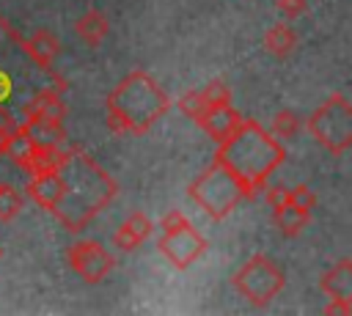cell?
Returning <instances> with one entry per match:
<instances>
[{
    "instance_id": "1",
    "label": "cell",
    "mask_w": 352,
    "mask_h": 316,
    "mask_svg": "<svg viewBox=\"0 0 352 316\" xmlns=\"http://www.w3.org/2000/svg\"><path fill=\"white\" fill-rule=\"evenodd\" d=\"M58 176L63 187L52 214L72 234H80L88 223H94L118 192V181L80 146H66Z\"/></svg>"
},
{
    "instance_id": "2",
    "label": "cell",
    "mask_w": 352,
    "mask_h": 316,
    "mask_svg": "<svg viewBox=\"0 0 352 316\" xmlns=\"http://www.w3.org/2000/svg\"><path fill=\"white\" fill-rule=\"evenodd\" d=\"M214 159L223 162L234 173V179L242 184L245 201H253L264 192L270 176L283 165L286 148L258 121L242 118L236 129L217 143Z\"/></svg>"
},
{
    "instance_id": "3",
    "label": "cell",
    "mask_w": 352,
    "mask_h": 316,
    "mask_svg": "<svg viewBox=\"0 0 352 316\" xmlns=\"http://www.w3.org/2000/svg\"><path fill=\"white\" fill-rule=\"evenodd\" d=\"M170 107L165 88L143 69L129 71L104 102L107 129L116 135H146Z\"/></svg>"
},
{
    "instance_id": "4",
    "label": "cell",
    "mask_w": 352,
    "mask_h": 316,
    "mask_svg": "<svg viewBox=\"0 0 352 316\" xmlns=\"http://www.w3.org/2000/svg\"><path fill=\"white\" fill-rule=\"evenodd\" d=\"M187 195H190L212 220L228 217V214L245 201L242 184H239V181L234 179V173H231L223 162H217V159H212V165H209L198 179H192Z\"/></svg>"
},
{
    "instance_id": "5",
    "label": "cell",
    "mask_w": 352,
    "mask_h": 316,
    "mask_svg": "<svg viewBox=\"0 0 352 316\" xmlns=\"http://www.w3.org/2000/svg\"><path fill=\"white\" fill-rule=\"evenodd\" d=\"M314 140L333 157L352 146V104L344 93H330L305 121Z\"/></svg>"
},
{
    "instance_id": "6",
    "label": "cell",
    "mask_w": 352,
    "mask_h": 316,
    "mask_svg": "<svg viewBox=\"0 0 352 316\" xmlns=\"http://www.w3.org/2000/svg\"><path fill=\"white\" fill-rule=\"evenodd\" d=\"M160 228H162V234H160V239H157V247H160V253H162L176 269H187L190 264H195V261L204 256L206 239L192 228V223H190L179 209L168 212V214L162 217Z\"/></svg>"
},
{
    "instance_id": "7",
    "label": "cell",
    "mask_w": 352,
    "mask_h": 316,
    "mask_svg": "<svg viewBox=\"0 0 352 316\" xmlns=\"http://www.w3.org/2000/svg\"><path fill=\"white\" fill-rule=\"evenodd\" d=\"M283 286H286L283 269H280L272 258H267V256H261V253L250 256V258L236 269V275H234V289H236L250 305H256V308H264L267 302H272V300L283 291Z\"/></svg>"
},
{
    "instance_id": "8",
    "label": "cell",
    "mask_w": 352,
    "mask_h": 316,
    "mask_svg": "<svg viewBox=\"0 0 352 316\" xmlns=\"http://www.w3.org/2000/svg\"><path fill=\"white\" fill-rule=\"evenodd\" d=\"M63 258L74 269V275H80V280H85L88 286L102 283L116 267L110 250L96 239H80V242L69 245L63 250Z\"/></svg>"
},
{
    "instance_id": "9",
    "label": "cell",
    "mask_w": 352,
    "mask_h": 316,
    "mask_svg": "<svg viewBox=\"0 0 352 316\" xmlns=\"http://www.w3.org/2000/svg\"><path fill=\"white\" fill-rule=\"evenodd\" d=\"M239 121H242V115L231 107V102H228V104H212V107H206V110L195 118V124H198L214 143H220L223 137H228V135L236 129Z\"/></svg>"
},
{
    "instance_id": "10",
    "label": "cell",
    "mask_w": 352,
    "mask_h": 316,
    "mask_svg": "<svg viewBox=\"0 0 352 316\" xmlns=\"http://www.w3.org/2000/svg\"><path fill=\"white\" fill-rule=\"evenodd\" d=\"M14 38H16V44L30 55V60H33L36 66L52 71V63H55V58H58V52H60V41L55 38L52 30H33L28 38H22V36H14Z\"/></svg>"
},
{
    "instance_id": "11",
    "label": "cell",
    "mask_w": 352,
    "mask_h": 316,
    "mask_svg": "<svg viewBox=\"0 0 352 316\" xmlns=\"http://www.w3.org/2000/svg\"><path fill=\"white\" fill-rule=\"evenodd\" d=\"M151 231H154L151 220H148L143 212H132V214L113 231V245H116L118 250H135V247H140V245L151 236Z\"/></svg>"
},
{
    "instance_id": "12",
    "label": "cell",
    "mask_w": 352,
    "mask_h": 316,
    "mask_svg": "<svg viewBox=\"0 0 352 316\" xmlns=\"http://www.w3.org/2000/svg\"><path fill=\"white\" fill-rule=\"evenodd\" d=\"M19 126L36 146H66V129L60 121H50L41 115H25Z\"/></svg>"
},
{
    "instance_id": "13",
    "label": "cell",
    "mask_w": 352,
    "mask_h": 316,
    "mask_svg": "<svg viewBox=\"0 0 352 316\" xmlns=\"http://www.w3.org/2000/svg\"><path fill=\"white\" fill-rule=\"evenodd\" d=\"M60 176L58 170H41V173H30V181H28V195L47 212H52V206L58 203L60 198Z\"/></svg>"
},
{
    "instance_id": "14",
    "label": "cell",
    "mask_w": 352,
    "mask_h": 316,
    "mask_svg": "<svg viewBox=\"0 0 352 316\" xmlns=\"http://www.w3.org/2000/svg\"><path fill=\"white\" fill-rule=\"evenodd\" d=\"M319 286H322V291L330 300H346V302H352V261L349 258H341L336 267H330L322 275Z\"/></svg>"
},
{
    "instance_id": "15",
    "label": "cell",
    "mask_w": 352,
    "mask_h": 316,
    "mask_svg": "<svg viewBox=\"0 0 352 316\" xmlns=\"http://www.w3.org/2000/svg\"><path fill=\"white\" fill-rule=\"evenodd\" d=\"M74 33H77V38H80L82 44L99 47V44L107 38V33H110V22H107V16H104L99 8H88V11L74 22Z\"/></svg>"
},
{
    "instance_id": "16",
    "label": "cell",
    "mask_w": 352,
    "mask_h": 316,
    "mask_svg": "<svg viewBox=\"0 0 352 316\" xmlns=\"http://www.w3.org/2000/svg\"><path fill=\"white\" fill-rule=\"evenodd\" d=\"M25 115H41V118H50V121H60L63 124V118H66V102L60 99V91L44 88V91H38L25 104Z\"/></svg>"
},
{
    "instance_id": "17",
    "label": "cell",
    "mask_w": 352,
    "mask_h": 316,
    "mask_svg": "<svg viewBox=\"0 0 352 316\" xmlns=\"http://www.w3.org/2000/svg\"><path fill=\"white\" fill-rule=\"evenodd\" d=\"M272 220L283 236H300L305 231V225L311 223V212H305L294 203H283V206L272 209Z\"/></svg>"
},
{
    "instance_id": "18",
    "label": "cell",
    "mask_w": 352,
    "mask_h": 316,
    "mask_svg": "<svg viewBox=\"0 0 352 316\" xmlns=\"http://www.w3.org/2000/svg\"><path fill=\"white\" fill-rule=\"evenodd\" d=\"M294 47H297V33L286 22H278L264 33V49L272 52L275 58H289Z\"/></svg>"
},
{
    "instance_id": "19",
    "label": "cell",
    "mask_w": 352,
    "mask_h": 316,
    "mask_svg": "<svg viewBox=\"0 0 352 316\" xmlns=\"http://www.w3.org/2000/svg\"><path fill=\"white\" fill-rule=\"evenodd\" d=\"M33 148H36V143L25 135V129H22V126H16L11 135H6V148H3V154H6V157H11V159H14V165H19L22 170H28L30 157H33Z\"/></svg>"
},
{
    "instance_id": "20",
    "label": "cell",
    "mask_w": 352,
    "mask_h": 316,
    "mask_svg": "<svg viewBox=\"0 0 352 316\" xmlns=\"http://www.w3.org/2000/svg\"><path fill=\"white\" fill-rule=\"evenodd\" d=\"M300 126H302V121H300V115H297L294 110H278L275 118H272V135H275L278 140L294 137V135L300 132Z\"/></svg>"
},
{
    "instance_id": "21",
    "label": "cell",
    "mask_w": 352,
    "mask_h": 316,
    "mask_svg": "<svg viewBox=\"0 0 352 316\" xmlns=\"http://www.w3.org/2000/svg\"><path fill=\"white\" fill-rule=\"evenodd\" d=\"M22 195L14 190V187H8V184H3L0 181V223H8V220H14L19 212H22Z\"/></svg>"
},
{
    "instance_id": "22",
    "label": "cell",
    "mask_w": 352,
    "mask_h": 316,
    "mask_svg": "<svg viewBox=\"0 0 352 316\" xmlns=\"http://www.w3.org/2000/svg\"><path fill=\"white\" fill-rule=\"evenodd\" d=\"M201 93H204L206 107H212V104H228L231 102V88L223 80H212L209 85L201 88Z\"/></svg>"
},
{
    "instance_id": "23",
    "label": "cell",
    "mask_w": 352,
    "mask_h": 316,
    "mask_svg": "<svg viewBox=\"0 0 352 316\" xmlns=\"http://www.w3.org/2000/svg\"><path fill=\"white\" fill-rule=\"evenodd\" d=\"M176 107H179L187 118H192V121H195V118L206 110V102H204V93H201V91H187V93L176 102Z\"/></svg>"
},
{
    "instance_id": "24",
    "label": "cell",
    "mask_w": 352,
    "mask_h": 316,
    "mask_svg": "<svg viewBox=\"0 0 352 316\" xmlns=\"http://www.w3.org/2000/svg\"><path fill=\"white\" fill-rule=\"evenodd\" d=\"M289 203H294V206H300V209L311 212V209L316 206V195H314L305 184H297V187H292V190H289Z\"/></svg>"
},
{
    "instance_id": "25",
    "label": "cell",
    "mask_w": 352,
    "mask_h": 316,
    "mask_svg": "<svg viewBox=\"0 0 352 316\" xmlns=\"http://www.w3.org/2000/svg\"><path fill=\"white\" fill-rule=\"evenodd\" d=\"M308 8V0H278V11L286 16V19H297L302 16Z\"/></svg>"
},
{
    "instance_id": "26",
    "label": "cell",
    "mask_w": 352,
    "mask_h": 316,
    "mask_svg": "<svg viewBox=\"0 0 352 316\" xmlns=\"http://www.w3.org/2000/svg\"><path fill=\"white\" fill-rule=\"evenodd\" d=\"M264 198H267V203L275 209V206L289 203V190H286V187H264Z\"/></svg>"
},
{
    "instance_id": "27",
    "label": "cell",
    "mask_w": 352,
    "mask_h": 316,
    "mask_svg": "<svg viewBox=\"0 0 352 316\" xmlns=\"http://www.w3.org/2000/svg\"><path fill=\"white\" fill-rule=\"evenodd\" d=\"M324 313L327 316H349L352 313V302H346V300H330L324 305Z\"/></svg>"
},
{
    "instance_id": "28",
    "label": "cell",
    "mask_w": 352,
    "mask_h": 316,
    "mask_svg": "<svg viewBox=\"0 0 352 316\" xmlns=\"http://www.w3.org/2000/svg\"><path fill=\"white\" fill-rule=\"evenodd\" d=\"M16 126H19V121H14V115H11L6 107H0V132H3V135H11Z\"/></svg>"
},
{
    "instance_id": "29",
    "label": "cell",
    "mask_w": 352,
    "mask_h": 316,
    "mask_svg": "<svg viewBox=\"0 0 352 316\" xmlns=\"http://www.w3.org/2000/svg\"><path fill=\"white\" fill-rule=\"evenodd\" d=\"M6 93H8V80H6L3 74H0V99H3Z\"/></svg>"
},
{
    "instance_id": "30",
    "label": "cell",
    "mask_w": 352,
    "mask_h": 316,
    "mask_svg": "<svg viewBox=\"0 0 352 316\" xmlns=\"http://www.w3.org/2000/svg\"><path fill=\"white\" fill-rule=\"evenodd\" d=\"M3 148H6V135L0 132V157H3Z\"/></svg>"
},
{
    "instance_id": "31",
    "label": "cell",
    "mask_w": 352,
    "mask_h": 316,
    "mask_svg": "<svg viewBox=\"0 0 352 316\" xmlns=\"http://www.w3.org/2000/svg\"><path fill=\"white\" fill-rule=\"evenodd\" d=\"M0 253H3V250H0Z\"/></svg>"
}]
</instances>
